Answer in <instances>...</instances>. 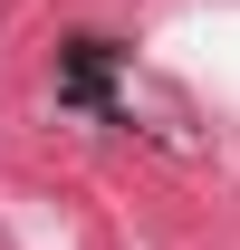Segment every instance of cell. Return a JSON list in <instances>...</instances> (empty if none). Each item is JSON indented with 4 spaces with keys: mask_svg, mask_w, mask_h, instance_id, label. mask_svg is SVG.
<instances>
[{
    "mask_svg": "<svg viewBox=\"0 0 240 250\" xmlns=\"http://www.w3.org/2000/svg\"><path fill=\"white\" fill-rule=\"evenodd\" d=\"M106 67H116V48H106V39H67L58 96H67V106H87V116H106Z\"/></svg>",
    "mask_w": 240,
    "mask_h": 250,
    "instance_id": "6da1fadb",
    "label": "cell"
}]
</instances>
